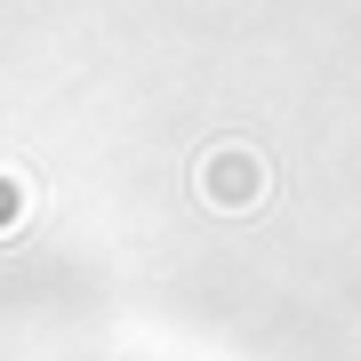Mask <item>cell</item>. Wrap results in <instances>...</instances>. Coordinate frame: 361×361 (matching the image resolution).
Instances as JSON below:
<instances>
[{
	"label": "cell",
	"mask_w": 361,
	"mask_h": 361,
	"mask_svg": "<svg viewBox=\"0 0 361 361\" xmlns=\"http://www.w3.org/2000/svg\"><path fill=\"white\" fill-rule=\"evenodd\" d=\"M201 201L209 209H257L265 201V161L249 145H225V153L201 161Z\"/></svg>",
	"instance_id": "6da1fadb"
}]
</instances>
